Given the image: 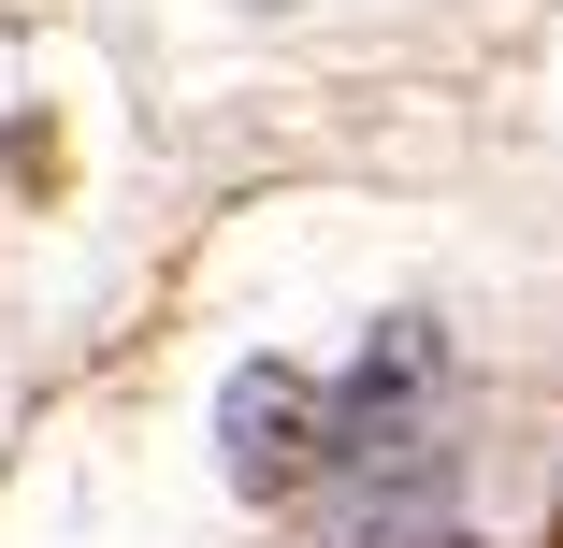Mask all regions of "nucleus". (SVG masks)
I'll return each instance as SVG.
<instances>
[{"label": "nucleus", "instance_id": "nucleus-1", "mask_svg": "<svg viewBox=\"0 0 563 548\" xmlns=\"http://www.w3.org/2000/svg\"><path fill=\"white\" fill-rule=\"evenodd\" d=\"M303 448L332 462V418L303 404V376H275V361H261V376H232V477H246V491H289V477H303Z\"/></svg>", "mask_w": 563, "mask_h": 548}]
</instances>
